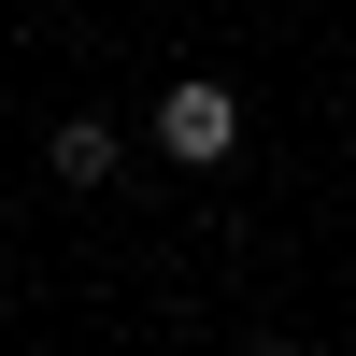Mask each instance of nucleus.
I'll list each match as a JSON object with an SVG mask.
<instances>
[{
  "label": "nucleus",
  "instance_id": "obj_3",
  "mask_svg": "<svg viewBox=\"0 0 356 356\" xmlns=\"http://www.w3.org/2000/svg\"><path fill=\"white\" fill-rule=\"evenodd\" d=\"M257 356H314V342H257Z\"/></svg>",
  "mask_w": 356,
  "mask_h": 356
},
{
  "label": "nucleus",
  "instance_id": "obj_1",
  "mask_svg": "<svg viewBox=\"0 0 356 356\" xmlns=\"http://www.w3.org/2000/svg\"><path fill=\"white\" fill-rule=\"evenodd\" d=\"M228 143H243V100L228 86H157V157L171 171H214Z\"/></svg>",
  "mask_w": 356,
  "mask_h": 356
},
{
  "label": "nucleus",
  "instance_id": "obj_2",
  "mask_svg": "<svg viewBox=\"0 0 356 356\" xmlns=\"http://www.w3.org/2000/svg\"><path fill=\"white\" fill-rule=\"evenodd\" d=\"M43 157H57V186H100V171H114V129H100V114H57Z\"/></svg>",
  "mask_w": 356,
  "mask_h": 356
}]
</instances>
